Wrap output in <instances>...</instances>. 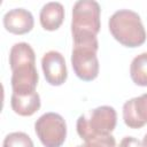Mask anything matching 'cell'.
<instances>
[{
  "label": "cell",
  "instance_id": "obj_1",
  "mask_svg": "<svg viewBox=\"0 0 147 147\" xmlns=\"http://www.w3.org/2000/svg\"><path fill=\"white\" fill-rule=\"evenodd\" d=\"M36 55L32 47L26 42L15 44L9 53V65L11 69V88L16 94H29L36 92L39 75L36 69Z\"/></svg>",
  "mask_w": 147,
  "mask_h": 147
},
{
  "label": "cell",
  "instance_id": "obj_2",
  "mask_svg": "<svg viewBox=\"0 0 147 147\" xmlns=\"http://www.w3.org/2000/svg\"><path fill=\"white\" fill-rule=\"evenodd\" d=\"M100 6L94 0H79L74 5L71 33L74 42H87L98 40L100 31Z\"/></svg>",
  "mask_w": 147,
  "mask_h": 147
},
{
  "label": "cell",
  "instance_id": "obj_3",
  "mask_svg": "<svg viewBox=\"0 0 147 147\" xmlns=\"http://www.w3.org/2000/svg\"><path fill=\"white\" fill-rule=\"evenodd\" d=\"M111 36L125 47H139L146 41V31L140 16L129 9L115 11L108 22Z\"/></svg>",
  "mask_w": 147,
  "mask_h": 147
},
{
  "label": "cell",
  "instance_id": "obj_4",
  "mask_svg": "<svg viewBox=\"0 0 147 147\" xmlns=\"http://www.w3.org/2000/svg\"><path fill=\"white\" fill-rule=\"evenodd\" d=\"M117 114L110 106H100L80 115L77 119L76 129L78 136L84 140L109 136L116 126Z\"/></svg>",
  "mask_w": 147,
  "mask_h": 147
},
{
  "label": "cell",
  "instance_id": "obj_5",
  "mask_svg": "<svg viewBox=\"0 0 147 147\" xmlns=\"http://www.w3.org/2000/svg\"><path fill=\"white\" fill-rule=\"evenodd\" d=\"M99 48L98 40L87 42H76L71 53V65L76 76L84 80L91 82L99 75V60L96 52Z\"/></svg>",
  "mask_w": 147,
  "mask_h": 147
},
{
  "label": "cell",
  "instance_id": "obj_6",
  "mask_svg": "<svg viewBox=\"0 0 147 147\" xmlns=\"http://www.w3.org/2000/svg\"><path fill=\"white\" fill-rule=\"evenodd\" d=\"M34 131L44 147H61L67 137L64 118L56 113H46L34 123Z\"/></svg>",
  "mask_w": 147,
  "mask_h": 147
},
{
  "label": "cell",
  "instance_id": "obj_7",
  "mask_svg": "<svg viewBox=\"0 0 147 147\" xmlns=\"http://www.w3.org/2000/svg\"><path fill=\"white\" fill-rule=\"evenodd\" d=\"M41 68L45 79L53 86L62 85L68 77V70L63 55L57 51H49L41 59Z\"/></svg>",
  "mask_w": 147,
  "mask_h": 147
},
{
  "label": "cell",
  "instance_id": "obj_8",
  "mask_svg": "<svg viewBox=\"0 0 147 147\" xmlns=\"http://www.w3.org/2000/svg\"><path fill=\"white\" fill-rule=\"evenodd\" d=\"M123 119L126 126L131 129H140L147 124V93L124 103Z\"/></svg>",
  "mask_w": 147,
  "mask_h": 147
},
{
  "label": "cell",
  "instance_id": "obj_9",
  "mask_svg": "<svg viewBox=\"0 0 147 147\" xmlns=\"http://www.w3.org/2000/svg\"><path fill=\"white\" fill-rule=\"evenodd\" d=\"M5 29L14 34H25L30 32L34 25L32 14L24 8H15L3 15Z\"/></svg>",
  "mask_w": 147,
  "mask_h": 147
},
{
  "label": "cell",
  "instance_id": "obj_10",
  "mask_svg": "<svg viewBox=\"0 0 147 147\" xmlns=\"http://www.w3.org/2000/svg\"><path fill=\"white\" fill-rule=\"evenodd\" d=\"M63 20H64V8L62 3L52 1L42 6L39 14V21L42 29L47 31H55L61 26Z\"/></svg>",
  "mask_w": 147,
  "mask_h": 147
},
{
  "label": "cell",
  "instance_id": "obj_11",
  "mask_svg": "<svg viewBox=\"0 0 147 147\" xmlns=\"http://www.w3.org/2000/svg\"><path fill=\"white\" fill-rule=\"evenodd\" d=\"M10 106L15 114L20 116H31L40 108V96L37 92L29 94L13 93L10 98Z\"/></svg>",
  "mask_w": 147,
  "mask_h": 147
},
{
  "label": "cell",
  "instance_id": "obj_12",
  "mask_svg": "<svg viewBox=\"0 0 147 147\" xmlns=\"http://www.w3.org/2000/svg\"><path fill=\"white\" fill-rule=\"evenodd\" d=\"M130 76L138 86H147V52L137 55L130 65Z\"/></svg>",
  "mask_w": 147,
  "mask_h": 147
},
{
  "label": "cell",
  "instance_id": "obj_13",
  "mask_svg": "<svg viewBox=\"0 0 147 147\" xmlns=\"http://www.w3.org/2000/svg\"><path fill=\"white\" fill-rule=\"evenodd\" d=\"M2 147H33V142L24 132H11L3 139Z\"/></svg>",
  "mask_w": 147,
  "mask_h": 147
},
{
  "label": "cell",
  "instance_id": "obj_14",
  "mask_svg": "<svg viewBox=\"0 0 147 147\" xmlns=\"http://www.w3.org/2000/svg\"><path fill=\"white\" fill-rule=\"evenodd\" d=\"M83 146L84 147H116V140L111 134H109V136L98 137V138L87 140Z\"/></svg>",
  "mask_w": 147,
  "mask_h": 147
},
{
  "label": "cell",
  "instance_id": "obj_15",
  "mask_svg": "<svg viewBox=\"0 0 147 147\" xmlns=\"http://www.w3.org/2000/svg\"><path fill=\"white\" fill-rule=\"evenodd\" d=\"M118 147H142V144L134 137H124Z\"/></svg>",
  "mask_w": 147,
  "mask_h": 147
},
{
  "label": "cell",
  "instance_id": "obj_16",
  "mask_svg": "<svg viewBox=\"0 0 147 147\" xmlns=\"http://www.w3.org/2000/svg\"><path fill=\"white\" fill-rule=\"evenodd\" d=\"M142 147H147V133L145 134V137H144V139H142Z\"/></svg>",
  "mask_w": 147,
  "mask_h": 147
},
{
  "label": "cell",
  "instance_id": "obj_17",
  "mask_svg": "<svg viewBox=\"0 0 147 147\" xmlns=\"http://www.w3.org/2000/svg\"><path fill=\"white\" fill-rule=\"evenodd\" d=\"M77 147H84V146H83V145H82V146H77Z\"/></svg>",
  "mask_w": 147,
  "mask_h": 147
}]
</instances>
